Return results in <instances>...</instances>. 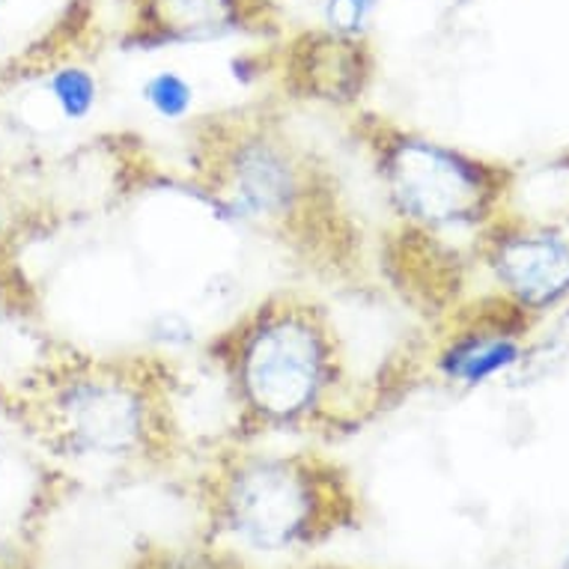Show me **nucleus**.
Returning <instances> with one entry per match:
<instances>
[{"label":"nucleus","instance_id":"1","mask_svg":"<svg viewBox=\"0 0 569 569\" xmlns=\"http://www.w3.org/2000/svg\"><path fill=\"white\" fill-rule=\"evenodd\" d=\"M197 191L239 227L280 242L319 274L355 266L352 221L328 168L271 111L218 113L191 129Z\"/></svg>","mask_w":569,"mask_h":569},{"label":"nucleus","instance_id":"2","mask_svg":"<svg viewBox=\"0 0 569 569\" xmlns=\"http://www.w3.org/2000/svg\"><path fill=\"white\" fill-rule=\"evenodd\" d=\"M248 432H301L346 423L349 367L326 308L299 292L257 301L206 346Z\"/></svg>","mask_w":569,"mask_h":569},{"label":"nucleus","instance_id":"3","mask_svg":"<svg viewBox=\"0 0 569 569\" xmlns=\"http://www.w3.org/2000/svg\"><path fill=\"white\" fill-rule=\"evenodd\" d=\"M10 406L46 448L90 462H159L179 436L168 355H57L10 393Z\"/></svg>","mask_w":569,"mask_h":569},{"label":"nucleus","instance_id":"4","mask_svg":"<svg viewBox=\"0 0 569 569\" xmlns=\"http://www.w3.org/2000/svg\"><path fill=\"white\" fill-rule=\"evenodd\" d=\"M352 507L340 468L301 450H227L209 486L218 531L262 555L317 546L352 519Z\"/></svg>","mask_w":569,"mask_h":569},{"label":"nucleus","instance_id":"5","mask_svg":"<svg viewBox=\"0 0 569 569\" xmlns=\"http://www.w3.org/2000/svg\"><path fill=\"white\" fill-rule=\"evenodd\" d=\"M355 131L400 230L445 239L459 230H486L498 218L510 191L507 170L385 117H361Z\"/></svg>","mask_w":569,"mask_h":569},{"label":"nucleus","instance_id":"6","mask_svg":"<svg viewBox=\"0 0 569 569\" xmlns=\"http://www.w3.org/2000/svg\"><path fill=\"white\" fill-rule=\"evenodd\" d=\"M501 299L528 317L569 299V236L551 224L495 218L480 244Z\"/></svg>","mask_w":569,"mask_h":569},{"label":"nucleus","instance_id":"7","mask_svg":"<svg viewBox=\"0 0 569 569\" xmlns=\"http://www.w3.org/2000/svg\"><path fill=\"white\" fill-rule=\"evenodd\" d=\"M278 28L271 0H126L120 46L156 51L206 46L233 37H266Z\"/></svg>","mask_w":569,"mask_h":569},{"label":"nucleus","instance_id":"8","mask_svg":"<svg viewBox=\"0 0 569 569\" xmlns=\"http://www.w3.org/2000/svg\"><path fill=\"white\" fill-rule=\"evenodd\" d=\"M528 328V313L513 308L510 301L498 299L495 310H475L459 317V322L441 335L432 367L436 373L459 388H480L492 382L516 365H522Z\"/></svg>","mask_w":569,"mask_h":569},{"label":"nucleus","instance_id":"9","mask_svg":"<svg viewBox=\"0 0 569 569\" xmlns=\"http://www.w3.org/2000/svg\"><path fill=\"white\" fill-rule=\"evenodd\" d=\"M373 78V54L367 39H343L313 30L287 51L283 84L305 99L328 104H355Z\"/></svg>","mask_w":569,"mask_h":569},{"label":"nucleus","instance_id":"10","mask_svg":"<svg viewBox=\"0 0 569 569\" xmlns=\"http://www.w3.org/2000/svg\"><path fill=\"white\" fill-rule=\"evenodd\" d=\"M42 87H46L48 99L63 122H87L102 99L99 76L78 60H60V63L51 66Z\"/></svg>","mask_w":569,"mask_h":569},{"label":"nucleus","instance_id":"11","mask_svg":"<svg viewBox=\"0 0 569 569\" xmlns=\"http://www.w3.org/2000/svg\"><path fill=\"white\" fill-rule=\"evenodd\" d=\"M140 102L161 122H186L194 113L197 90L177 69H156L140 84Z\"/></svg>","mask_w":569,"mask_h":569},{"label":"nucleus","instance_id":"12","mask_svg":"<svg viewBox=\"0 0 569 569\" xmlns=\"http://www.w3.org/2000/svg\"><path fill=\"white\" fill-rule=\"evenodd\" d=\"M385 0H322V30L343 39H367Z\"/></svg>","mask_w":569,"mask_h":569},{"label":"nucleus","instance_id":"13","mask_svg":"<svg viewBox=\"0 0 569 569\" xmlns=\"http://www.w3.org/2000/svg\"><path fill=\"white\" fill-rule=\"evenodd\" d=\"M28 209L19 188L12 186L7 173H0V260H10L16 244L28 227Z\"/></svg>","mask_w":569,"mask_h":569},{"label":"nucleus","instance_id":"14","mask_svg":"<svg viewBox=\"0 0 569 569\" xmlns=\"http://www.w3.org/2000/svg\"><path fill=\"white\" fill-rule=\"evenodd\" d=\"M150 340L161 349V355L179 352V349H188V346L197 343L194 322L179 313V310H164L150 322Z\"/></svg>","mask_w":569,"mask_h":569},{"label":"nucleus","instance_id":"15","mask_svg":"<svg viewBox=\"0 0 569 569\" xmlns=\"http://www.w3.org/2000/svg\"><path fill=\"white\" fill-rule=\"evenodd\" d=\"M150 569H224L216 558H209L203 551H173L161 555Z\"/></svg>","mask_w":569,"mask_h":569},{"label":"nucleus","instance_id":"16","mask_svg":"<svg viewBox=\"0 0 569 569\" xmlns=\"http://www.w3.org/2000/svg\"><path fill=\"white\" fill-rule=\"evenodd\" d=\"M0 24H3V0H0Z\"/></svg>","mask_w":569,"mask_h":569},{"label":"nucleus","instance_id":"17","mask_svg":"<svg viewBox=\"0 0 569 569\" xmlns=\"http://www.w3.org/2000/svg\"><path fill=\"white\" fill-rule=\"evenodd\" d=\"M560 569H569V558H567V563H563V567H560Z\"/></svg>","mask_w":569,"mask_h":569}]
</instances>
